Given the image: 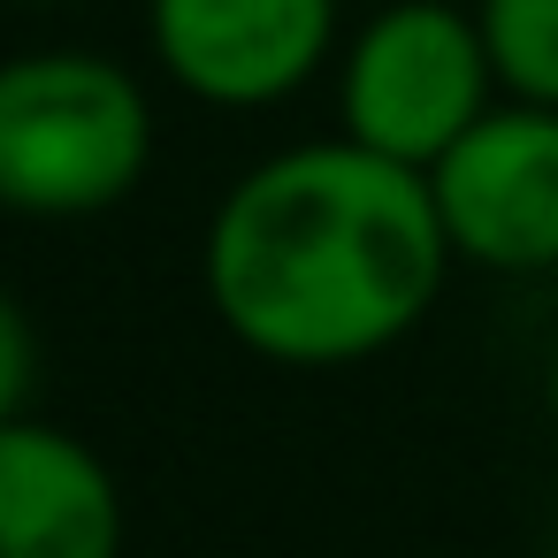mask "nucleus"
Masks as SVG:
<instances>
[{
  "instance_id": "6",
  "label": "nucleus",
  "mask_w": 558,
  "mask_h": 558,
  "mask_svg": "<svg viewBox=\"0 0 558 558\" xmlns=\"http://www.w3.org/2000/svg\"><path fill=\"white\" fill-rule=\"evenodd\" d=\"M0 558H123V489L85 436L0 421Z\"/></svg>"
},
{
  "instance_id": "3",
  "label": "nucleus",
  "mask_w": 558,
  "mask_h": 558,
  "mask_svg": "<svg viewBox=\"0 0 558 558\" xmlns=\"http://www.w3.org/2000/svg\"><path fill=\"white\" fill-rule=\"evenodd\" d=\"M497 93V62L482 39V16L451 0H390L360 24L344 54V138L428 169L444 146H459Z\"/></svg>"
},
{
  "instance_id": "1",
  "label": "nucleus",
  "mask_w": 558,
  "mask_h": 558,
  "mask_svg": "<svg viewBox=\"0 0 558 558\" xmlns=\"http://www.w3.org/2000/svg\"><path fill=\"white\" fill-rule=\"evenodd\" d=\"M451 238L428 169L360 138L260 161L207 222V299L222 329L283 367L390 352L436 306Z\"/></svg>"
},
{
  "instance_id": "2",
  "label": "nucleus",
  "mask_w": 558,
  "mask_h": 558,
  "mask_svg": "<svg viewBox=\"0 0 558 558\" xmlns=\"http://www.w3.org/2000/svg\"><path fill=\"white\" fill-rule=\"evenodd\" d=\"M154 154V108L131 70L100 54L0 62V207L77 222L116 207Z\"/></svg>"
},
{
  "instance_id": "5",
  "label": "nucleus",
  "mask_w": 558,
  "mask_h": 558,
  "mask_svg": "<svg viewBox=\"0 0 558 558\" xmlns=\"http://www.w3.org/2000/svg\"><path fill=\"white\" fill-rule=\"evenodd\" d=\"M154 54L207 108H268L299 93L329 39L337 0H154Z\"/></svg>"
},
{
  "instance_id": "8",
  "label": "nucleus",
  "mask_w": 558,
  "mask_h": 558,
  "mask_svg": "<svg viewBox=\"0 0 558 558\" xmlns=\"http://www.w3.org/2000/svg\"><path fill=\"white\" fill-rule=\"evenodd\" d=\"M39 383V337H32V314L0 291V421H16L24 398Z\"/></svg>"
},
{
  "instance_id": "7",
  "label": "nucleus",
  "mask_w": 558,
  "mask_h": 558,
  "mask_svg": "<svg viewBox=\"0 0 558 558\" xmlns=\"http://www.w3.org/2000/svg\"><path fill=\"white\" fill-rule=\"evenodd\" d=\"M482 39L512 100L558 108V0H482Z\"/></svg>"
},
{
  "instance_id": "4",
  "label": "nucleus",
  "mask_w": 558,
  "mask_h": 558,
  "mask_svg": "<svg viewBox=\"0 0 558 558\" xmlns=\"http://www.w3.org/2000/svg\"><path fill=\"white\" fill-rule=\"evenodd\" d=\"M428 192L451 253L505 276L558 268V108H489L459 146L428 161Z\"/></svg>"
},
{
  "instance_id": "9",
  "label": "nucleus",
  "mask_w": 558,
  "mask_h": 558,
  "mask_svg": "<svg viewBox=\"0 0 558 558\" xmlns=\"http://www.w3.org/2000/svg\"><path fill=\"white\" fill-rule=\"evenodd\" d=\"M543 405H550V428H558V344H550V367H543Z\"/></svg>"
}]
</instances>
